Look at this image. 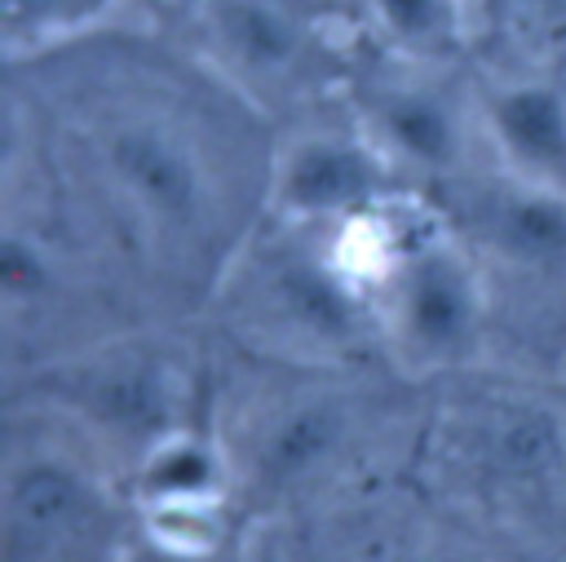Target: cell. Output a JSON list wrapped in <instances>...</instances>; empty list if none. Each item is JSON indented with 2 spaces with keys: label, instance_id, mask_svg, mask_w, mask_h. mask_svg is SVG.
<instances>
[{
  "label": "cell",
  "instance_id": "obj_6",
  "mask_svg": "<svg viewBox=\"0 0 566 562\" xmlns=\"http://www.w3.org/2000/svg\"><path fill=\"white\" fill-rule=\"evenodd\" d=\"M186 381L164 358H106L71 372V403L111 438L133 443V460L159 438L186 429Z\"/></svg>",
  "mask_w": 566,
  "mask_h": 562
},
{
  "label": "cell",
  "instance_id": "obj_14",
  "mask_svg": "<svg viewBox=\"0 0 566 562\" xmlns=\"http://www.w3.org/2000/svg\"><path fill=\"white\" fill-rule=\"evenodd\" d=\"M106 4L111 0H0L4 35H9V44H18V40H27V44L57 40L66 31L88 27Z\"/></svg>",
  "mask_w": 566,
  "mask_h": 562
},
{
  "label": "cell",
  "instance_id": "obj_11",
  "mask_svg": "<svg viewBox=\"0 0 566 562\" xmlns=\"http://www.w3.org/2000/svg\"><path fill=\"white\" fill-rule=\"evenodd\" d=\"M371 128L385 150L416 168H447L460 155V124L442 93L394 84L371 97Z\"/></svg>",
  "mask_w": 566,
  "mask_h": 562
},
{
  "label": "cell",
  "instance_id": "obj_9",
  "mask_svg": "<svg viewBox=\"0 0 566 562\" xmlns=\"http://www.w3.org/2000/svg\"><path fill=\"white\" fill-rule=\"evenodd\" d=\"M478 239L513 266H557L566 261V195L509 177L478 199Z\"/></svg>",
  "mask_w": 566,
  "mask_h": 562
},
{
  "label": "cell",
  "instance_id": "obj_8",
  "mask_svg": "<svg viewBox=\"0 0 566 562\" xmlns=\"http://www.w3.org/2000/svg\"><path fill=\"white\" fill-rule=\"evenodd\" d=\"M230 491V456L226 447L186 425L133 460V500L137 513L159 509H226Z\"/></svg>",
  "mask_w": 566,
  "mask_h": 562
},
{
  "label": "cell",
  "instance_id": "obj_20",
  "mask_svg": "<svg viewBox=\"0 0 566 562\" xmlns=\"http://www.w3.org/2000/svg\"><path fill=\"white\" fill-rule=\"evenodd\" d=\"M186 4H199V0H186Z\"/></svg>",
  "mask_w": 566,
  "mask_h": 562
},
{
  "label": "cell",
  "instance_id": "obj_4",
  "mask_svg": "<svg viewBox=\"0 0 566 562\" xmlns=\"http://www.w3.org/2000/svg\"><path fill=\"white\" fill-rule=\"evenodd\" d=\"M261 279L265 323L283 327V336H296L314 350L349 345L371 314L367 292L336 266L332 252L287 248L283 257H270L261 266Z\"/></svg>",
  "mask_w": 566,
  "mask_h": 562
},
{
  "label": "cell",
  "instance_id": "obj_10",
  "mask_svg": "<svg viewBox=\"0 0 566 562\" xmlns=\"http://www.w3.org/2000/svg\"><path fill=\"white\" fill-rule=\"evenodd\" d=\"M495 425L482 434L478 456L482 469L513 491H548L566 473V429L553 412L517 403L491 416Z\"/></svg>",
  "mask_w": 566,
  "mask_h": 562
},
{
  "label": "cell",
  "instance_id": "obj_12",
  "mask_svg": "<svg viewBox=\"0 0 566 562\" xmlns=\"http://www.w3.org/2000/svg\"><path fill=\"white\" fill-rule=\"evenodd\" d=\"M345 434V412L327 398H310V403H292L283 407L279 420H270V429L261 434V451H256V469L265 482L283 487L296 482L305 473H314L323 460H332V451L340 447Z\"/></svg>",
  "mask_w": 566,
  "mask_h": 562
},
{
  "label": "cell",
  "instance_id": "obj_15",
  "mask_svg": "<svg viewBox=\"0 0 566 562\" xmlns=\"http://www.w3.org/2000/svg\"><path fill=\"white\" fill-rule=\"evenodd\" d=\"M53 257L40 239L22 235V230H9L4 243H0V292H4V305L18 310V305H35L53 292Z\"/></svg>",
  "mask_w": 566,
  "mask_h": 562
},
{
  "label": "cell",
  "instance_id": "obj_16",
  "mask_svg": "<svg viewBox=\"0 0 566 562\" xmlns=\"http://www.w3.org/2000/svg\"><path fill=\"white\" fill-rule=\"evenodd\" d=\"M371 13L402 44H438L447 40V22H451L447 0H371Z\"/></svg>",
  "mask_w": 566,
  "mask_h": 562
},
{
  "label": "cell",
  "instance_id": "obj_1",
  "mask_svg": "<svg viewBox=\"0 0 566 562\" xmlns=\"http://www.w3.org/2000/svg\"><path fill=\"white\" fill-rule=\"evenodd\" d=\"M389 341L416 367H455L478 354L486 332V292L460 243L420 226L376 288Z\"/></svg>",
  "mask_w": 566,
  "mask_h": 562
},
{
  "label": "cell",
  "instance_id": "obj_18",
  "mask_svg": "<svg viewBox=\"0 0 566 562\" xmlns=\"http://www.w3.org/2000/svg\"><path fill=\"white\" fill-rule=\"evenodd\" d=\"M119 562H203V558L172 553V549H164V544L146 540L142 531H133V535H128V549H124V558H119Z\"/></svg>",
  "mask_w": 566,
  "mask_h": 562
},
{
  "label": "cell",
  "instance_id": "obj_5",
  "mask_svg": "<svg viewBox=\"0 0 566 562\" xmlns=\"http://www.w3.org/2000/svg\"><path fill=\"white\" fill-rule=\"evenodd\" d=\"M106 168L119 190L159 226L186 230L203 217L208 168L186 133L155 119L119 124L106 137Z\"/></svg>",
  "mask_w": 566,
  "mask_h": 562
},
{
  "label": "cell",
  "instance_id": "obj_13",
  "mask_svg": "<svg viewBox=\"0 0 566 562\" xmlns=\"http://www.w3.org/2000/svg\"><path fill=\"white\" fill-rule=\"evenodd\" d=\"M217 31L230 58L256 75H283L301 62L305 27L279 0H217Z\"/></svg>",
  "mask_w": 566,
  "mask_h": 562
},
{
  "label": "cell",
  "instance_id": "obj_3",
  "mask_svg": "<svg viewBox=\"0 0 566 562\" xmlns=\"http://www.w3.org/2000/svg\"><path fill=\"white\" fill-rule=\"evenodd\" d=\"M385 155L380 146L363 137H340V133H318L301 137L274 177V199L279 212L292 221H358L380 208L385 199Z\"/></svg>",
  "mask_w": 566,
  "mask_h": 562
},
{
  "label": "cell",
  "instance_id": "obj_2",
  "mask_svg": "<svg viewBox=\"0 0 566 562\" xmlns=\"http://www.w3.org/2000/svg\"><path fill=\"white\" fill-rule=\"evenodd\" d=\"M128 535L111 491L71 460L27 456L4 473V562H119Z\"/></svg>",
  "mask_w": 566,
  "mask_h": 562
},
{
  "label": "cell",
  "instance_id": "obj_17",
  "mask_svg": "<svg viewBox=\"0 0 566 562\" xmlns=\"http://www.w3.org/2000/svg\"><path fill=\"white\" fill-rule=\"evenodd\" d=\"M385 562H478V558H469V553H460L455 544H442V540H420V544L394 549Z\"/></svg>",
  "mask_w": 566,
  "mask_h": 562
},
{
  "label": "cell",
  "instance_id": "obj_7",
  "mask_svg": "<svg viewBox=\"0 0 566 562\" xmlns=\"http://www.w3.org/2000/svg\"><path fill=\"white\" fill-rule=\"evenodd\" d=\"M491 133L513 181L566 195V75L500 89L491 97Z\"/></svg>",
  "mask_w": 566,
  "mask_h": 562
},
{
  "label": "cell",
  "instance_id": "obj_19",
  "mask_svg": "<svg viewBox=\"0 0 566 562\" xmlns=\"http://www.w3.org/2000/svg\"><path fill=\"white\" fill-rule=\"evenodd\" d=\"M522 9H531V13H539V18H562L566 13V0H517Z\"/></svg>",
  "mask_w": 566,
  "mask_h": 562
}]
</instances>
